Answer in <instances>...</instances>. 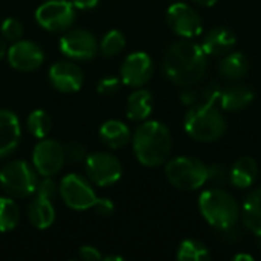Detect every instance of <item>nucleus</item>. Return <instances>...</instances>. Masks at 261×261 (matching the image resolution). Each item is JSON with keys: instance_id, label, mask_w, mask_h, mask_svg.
Masks as SVG:
<instances>
[{"instance_id": "2f4dec72", "label": "nucleus", "mask_w": 261, "mask_h": 261, "mask_svg": "<svg viewBox=\"0 0 261 261\" xmlns=\"http://www.w3.org/2000/svg\"><path fill=\"white\" fill-rule=\"evenodd\" d=\"M55 191H57V185L50 177H44L43 180H40L35 188V194L38 197L49 199V200L55 196Z\"/></svg>"}, {"instance_id": "a878e982", "label": "nucleus", "mask_w": 261, "mask_h": 261, "mask_svg": "<svg viewBox=\"0 0 261 261\" xmlns=\"http://www.w3.org/2000/svg\"><path fill=\"white\" fill-rule=\"evenodd\" d=\"M20 222V210L12 197H0V232L12 231Z\"/></svg>"}, {"instance_id": "b1692460", "label": "nucleus", "mask_w": 261, "mask_h": 261, "mask_svg": "<svg viewBox=\"0 0 261 261\" xmlns=\"http://www.w3.org/2000/svg\"><path fill=\"white\" fill-rule=\"evenodd\" d=\"M249 70V60L242 52H229L223 55V60L220 61L219 72L223 78L228 80H240L243 78Z\"/></svg>"}, {"instance_id": "cd10ccee", "label": "nucleus", "mask_w": 261, "mask_h": 261, "mask_svg": "<svg viewBox=\"0 0 261 261\" xmlns=\"http://www.w3.org/2000/svg\"><path fill=\"white\" fill-rule=\"evenodd\" d=\"M125 46V37L122 32L113 29L110 32H107L104 35V38L101 40V44H99V50L104 57H113V55H118Z\"/></svg>"}, {"instance_id": "5701e85b", "label": "nucleus", "mask_w": 261, "mask_h": 261, "mask_svg": "<svg viewBox=\"0 0 261 261\" xmlns=\"http://www.w3.org/2000/svg\"><path fill=\"white\" fill-rule=\"evenodd\" d=\"M153 112V95L148 90L139 89L130 93L127 99V116L132 121H145Z\"/></svg>"}, {"instance_id": "e433bc0d", "label": "nucleus", "mask_w": 261, "mask_h": 261, "mask_svg": "<svg viewBox=\"0 0 261 261\" xmlns=\"http://www.w3.org/2000/svg\"><path fill=\"white\" fill-rule=\"evenodd\" d=\"M197 5H200V6H205V8H211V6H214L219 0H194Z\"/></svg>"}, {"instance_id": "dca6fc26", "label": "nucleus", "mask_w": 261, "mask_h": 261, "mask_svg": "<svg viewBox=\"0 0 261 261\" xmlns=\"http://www.w3.org/2000/svg\"><path fill=\"white\" fill-rule=\"evenodd\" d=\"M21 128L17 115L11 110H0V158L9 156L20 144Z\"/></svg>"}, {"instance_id": "bb28decb", "label": "nucleus", "mask_w": 261, "mask_h": 261, "mask_svg": "<svg viewBox=\"0 0 261 261\" xmlns=\"http://www.w3.org/2000/svg\"><path fill=\"white\" fill-rule=\"evenodd\" d=\"M26 125L32 136H35L37 139H43L49 135L52 128V119L44 110H34L29 113Z\"/></svg>"}, {"instance_id": "39448f33", "label": "nucleus", "mask_w": 261, "mask_h": 261, "mask_svg": "<svg viewBox=\"0 0 261 261\" xmlns=\"http://www.w3.org/2000/svg\"><path fill=\"white\" fill-rule=\"evenodd\" d=\"M165 176L180 191H196L208 182V167L197 158L179 156L167 162Z\"/></svg>"}, {"instance_id": "7c9ffc66", "label": "nucleus", "mask_w": 261, "mask_h": 261, "mask_svg": "<svg viewBox=\"0 0 261 261\" xmlns=\"http://www.w3.org/2000/svg\"><path fill=\"white\" fill-rule=\"evenodd\" d=\"M228 179H229V173L223 165L214 164L213 167H208V182L220 185V184H225Z\"/></svg>"}, {"instance_id": "c9c22d12", "label": "nucleus", "mask_w": 261, "mask_h": 261, "mask_svg": "<svg viewBox=\"0 0 261 261\" xmlns=\"http://www.w3.org/2000/svg\"><path fill=\"white\" fill-rule=\"evenodd\" d=\"M99 0H72L73 6L78 9H92L98 5Z\"/></svg>"}, {"instance_id": "1a4fd4ad", "label": "nucleus", "mask_w": 261, "mask_h": 261, "mask_svg": "<svg viewBox=\"0 0 261 261\" xmlns=\"http://www.w3.org/2000/svg\"><path fill=\"white\" fill-rule=\"evenodd\" d=\"M86 173L96 187H109L121 179L122 165L110 153H92L86 158Z\"/></svg>"}, {"instance_id": "a211bd4d", "label": "nucleus", "mask_w": 261, "mask_h": 261, "mask_svg": "<svg viewBox=\"0 0 261 261\" xmlns=\"http://www.w3.org/2000/svg\"><path fill=\"white\" fill-rule=\"evenodd\" d=\"M252 101H254V92L249 87L242 86V84L222 89L220 96H219V106L222 110H226V112L243 110L248 106H251Z\"/></svg>"}, {"instance_id": "2eb2a0df", "label": "nucleus", "mask_w": 261, "mask_h": 261, "mask_svg": "<svg viewBox=\"0 0 261 261\" xmlns=\"http://www.w3.org/2000/svg\"><path fill=\"white\" fill-rule=\"evenodd\" d=\"M49 81L57 90L63 93H72L83 87L84 75L76 64L70 61H58L49 70Z\"/></svg>"}, {"instance_id": "20e7f679", "label": "nucleus", "mask_w": 261, "mask_h": 261, "mask_svg": "<svg viewBox=\"0 0 261 261\" xmlns=\"http://www.w3.org/2000/svg\"><path fill=\"white\" fill-rule=\"evenodd\" d=\"M184 128L197 142H216L226 132V119L217 104L203 102L188 110L184 119Z\"/></svg>"}, {"instance_id": "7ed1b4c3", "label": "nucleus", "mask_w": 261, "mask_h": 261, "mask_svg": "<svg viewBox=\"0 0 261 261\" xmlns=\"http://www.w3.org/2000/svg\"><path fill=\"white\" fill-rule=\"evenodd\" d=\"M199 211L202 217L216 229L228 231L240 219L237 200L222 188H208L199 196Z\"/></svg>"}, {"instance_id": "4be33fe9", "label": "nucleus", "mask_w": 261, "mask_h": 261, "mask_svg": "<svg viewBox=\"0 0 261 261\" xmlns=\"http://www.w3.org/2000/svg\"><path fill=\"white\" fill-rule=\"evenodd\" d=\"M99 136H101L102 142L109 148H113V150L125 147L132 138L128 127L124 122L116 121V119L106 121L99 128Z\"/></svg>"}, {"instance_id": "ddd939ff", "label": "nucleus", "mask_w": 261, "mask_h": 261, "mask_svg": "<svg viewBox=\"0 0 261 261\" xmlns=\"http://www.w3.org/2000/svg\"><path fill=\"white\" fill-rule=\"evenodd\" d=\"M153 72L154 66L150 55L145 52H133L122 63L121 78L130 87H142L151 80Z\"/></svg>"}, {"instance_id": "c85d7f7f", "label": "nucleus", "mask_w": 261, "mask_h": 261, "mask_svg": "<svg viewBox=\"0 0 261 261\" xmlns=\"http://www.w3.org/2000/svg\"><path fill=\"white\" fill-rule=\"evenodd\" d=\"M0 31H2L3 38L8 40V41H17L23 35V26H21V23L17 18H12V17L6 18L2 23Z\"/></svg>"}, {"instance_id": "f704fd0d", "label": "nucleus", "mask_w": 261, "mask_h": 261, "mask_svg": "<svg viewBox=\"0 0 261 261\" xmlns=\"http://www.w3.org/2000/svg\"><path fill=\"white\" fill-rule=\"evenodd\" d=\"M80 257L86 261H98L102 258L99 251L96 248H93V246H83L80 249Z\"/></svg>"}, {"instance_id": "f3484780", "label": "nucleus", "mask_w": 261, "mask_h": 261, "mask_svg": "<svg viewBox=\"0 0 261 261\" xmlns=\"http://www.w3.org/2000/svg\"><path fill=\"white\" fill-rule=\"evenodd\" d=\"M237 43L236 34L225 26L213 28L202 41V47L208 57H223L229 54Z\"/></svg>"}, {"instance_id": "0eeeda50", "label": "nucleus", "mask_w": 261, "mask_h": 261, "mask_svg": "<svg viewBox=\"0 0 261 261\" xmlns=\"http://www.w3.org/2000/svg\"><path fill=\"white\" fill-rule=\"evenodd\" d=\"M35 18L47 31H66L75 21V6L69 0H47L35 11Z\"/></svg>"}, {"instance_id": "f8f14e48", "label": "nucleus", "mask_w": 261, "mask_h": 261, "mask_svg": "<svg viewBox=\"0 0 261 261\" xmlns=\"http://www.w3.org/2000/svg\"><path fill=\"white\" fill-rule=\"evenodd\" d=\"M60 50L72 60H90L98 52V41L89 31L73 29L66 32L60 40Z\"/></svg>"}, {"instance_id": "9b49d317", "label": "nucleus", "mask_w": 261, "mask_h": 261, "mask_svg": "<svg viewBox=\"0 0 261 261\" xmlns=\"http://www.w3.org/2000/svg\"><path fill=\"white\" fill-rule=\"evenodd\" d=\"M167 23L182 38L193 40L202 34V20L194 8L184 2L173 3L167 11Z\"/></svg>"}, {"instance_id": "473e14b6", "label": "nucleus", "mask_w": 261, "mask_h": 261, "mask_svg": "<svg viewBox=\"0 0 261 261\" xmlns=\"http://www.w3.org/2000/svg\"><path fill=\"white\" fill-rule=\"evenodd\" d=\"M64 154H66V159H70L73 162H80L84 159V148L80 144H69L64 148Z\"/></svg>"}, {"instance_id": "c756f323", "label": "nucleus", "mask_w": 261, "mask_h": 261, "mask_svg": "<svg viewBox=\"0 0 261 261\" xmlns=\"http://www.w3.org/2000/svg\"><path fill=\"white\" fill-rule=\"evenodd\" d=\"M121 87V80L116 78V76H106L102 78L99 83H98V87L96 90L101 93V95H113L119 90Z\"/></svg>"}, {"instance_id": "6ab92c4d", "label": "nucleus", "mask_w": 261, "mask_h": 261, "mask_svg": "<svg viewBox=\"0 0 261 261\" xmlns=\"http://www.w3.org/2000/svg\"><path fill=\"white\" fill-rule=\"evenodd\" d=\"M258 176V164L251 156H243L234 162L229 170V182L240 190H246L254 185Z\"/></svg>"}, {"instance_id": "aec40b11", "label": "nucleus", "mask_w": 261, "mask_h": 261, "mask_svg": "<svg viewBox=\"0 0 261 261\" xmlns=\"http://www.w3.org/2000/svg\"><path fill=\"white\" fill-rule=\"evenodd\" d=\"M240 217L245 223V226L255 234L257 237H261V187L255 188L245 200Z\"/></svg>"}, {"instance_id": "72a5a7b5", "label": "nucleus", "mask_w": 261, "mask_h": 261, "mask_svg": "<svg viewBox=\"0 0 261 261\" xmlns=\"http://www.w3.org/2000/svg\"><path fill=\"white\" fill-rule=\"evenodd\" d=\"M93 210L96 211V214L107 217V216H112V214H113L115 205H113L112 200H109V199H98V202H96V205H95Z\"/></svg>"}, {"instance_id": "423d86ee", "label": "nucleus", "mask_w": 261, "mask_h": 261, "mask_svg": "<svg viewBox=\"0 0 261 261\" xmlns=\"http://www.w3.org/2000/svg\"><path fill=\"white\" fill-rule=\"evenodd\" d=\"M37 173L24 161H12L0 170V185L3 191L15 199H24L35 193Z\"/></svg>"}, {"instance_id": "9d476101", "label": "nucleus", "mask_w": 261, "mask_h": 261, "mask_svg": "<svg viewBox=\"0 0 261 261\" xmlns=\"http://www.w3.org/2000/svg\"><path fill=\"white\" fill-rule=\"evenodd\" d=\"M64 162H66L64 147L60 142L43 138L34 147L32 164L40 176L43 177L55 176L57 173L61 171Z\"/></svg>"}, {"instance_id": "4c0bfd02", "label": "nucleus", "mask_w": 261, "mask_h": 261, "mask_svg": "<svg viewBox=\"0 0 261 261\" xmlns=\"http://www.w3.org/2000/svg\"><path fill=\"white\" fill-rule=\"evenodd\" d=\"M234 260H237V261H242V260L252 261V260H254V257H252V255H249V254H239V255H236V257H234Z\"/></svg>"}, {"instance_id": "f257e3e1", "label": "nucleus", "mask_w": 261, "mask_h": 261, "mask_svg": "<svg viewBox=\"0 0 261 261\" xmlns=\"http://www.w3.org/2000/svg\"><path fill=\"white\" fill-rule=\"evenodd\" d=\"M208 69V55L202 44L184 38L174 43L165 54L164 70L177 86H193L205 75Z\"/></svg>"}, {"instance_id": "ea45409f", "label": "nucleus", "mask_w": 261, "mask_h": 261, "mask_svg": "<svg viewBox=\"0 0 261 261\" xmlns=\"http://www.w3.org/2000/svg\"><path fill=\"white\" fill-rule=\"evenodd\" d=\"M104 260L110 261V260H118V261H122V257H106Z\"/></svg>"}, {"instance_id": "4468645a", "label": "nucleus", "mask_w": 261, "mask_h": 261, "mask_svg": "<svg viewBox=\"0 0 261 261\" xmlns=\"http://www.w3.org/2000/svg\"><path fill=\"white\" fill-rule=\"evenodd\" d=\"M9 64L21 72H32L37 70L43 61L44 55L40 46L29 40H17L14 44L6 50Z\"/></svg>"}, {"instance_id": "412c9836", "label": "nucleus", "mask_w": 261, "mask_h": 261, "mask_svg": "<svg viewBox=\"0 0 261 261\" xmlns=\"http://www.w3.org/2000/svg\"><path fill=\"white\" fill-rule=\"evenodd\" d=\"M28 219L37 229H47L55 222V210L49 199L35 197L28 206Z\"/></svg>"}, {"instance_id": "6e6552de", "label": "nucleus", "mask_w": 261, "mask_h": 261, "mask_svg": "<svg viewBox=\"0 0 261 261\" xmlns=\"http://www.w3.org/2000/svg\"><path fill=\"white\" fill-rule=\"evenodd\" d=\"M60 193L64 203L76 211H86L95 208L99 199L96 197L90 184L78 174L64 176L60 184Z\"/></svg>"}, {"instance_id": "58836bf2", "label": "nucleus", "mask_w": 261, "mask_h": 261, "mask_svg": "<svg viewBox=\"0 0 261 261\" xmlns=\"http://www.w3.org/2000/svg\"><path fill=\"white\" fill-rule=\"evenodd\" d=\"M5 55H6V44H5V41L0 38V60H2Z\"/></svg>"}, {"instance_id": "f03ea898", "label": "nucleus", "mask_w": 261, "mask_h": 261, "mask_svg": "<svg viewBox=\"0 0 261 261\" xmlns=\"http://www.w3.org/2000/svg\"><path fill=\"white\" fill-rule=\"evenodd\" d=\"M173 147L168 127L159 121L141 124L133 136V151L139 164L148 168L161 167L167 162Z\"/></svg>"}, {"instance_id": "393cba45", "label": "nucleus", "mask_w": 261, "mask_h": 261, "mask_svg": "<svg viewBox=\"0 0 261 261\" xmlns=\"http://www.w3.org/2000/svg\"><path fill=\"white\" fill-rule=\"evenodd\" d=\"M176 257L179 261H210L213 258L206 245L196 239L184 240L177 248Z\"/></svg>"}]
</instances>
